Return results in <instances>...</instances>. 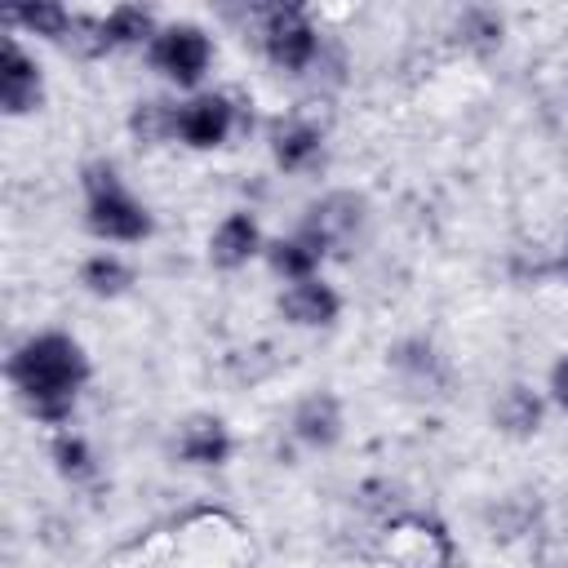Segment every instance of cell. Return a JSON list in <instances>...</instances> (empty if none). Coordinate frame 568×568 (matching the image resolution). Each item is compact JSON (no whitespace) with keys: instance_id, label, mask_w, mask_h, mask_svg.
<instances>
[{"instance_id":"7","label":"cell","mask_w":568,"mask_h":568,"mask_svg":"<svg viewBox=\"0 0 568 568\" xmlns=\"http://www.w3.org/2000/svg\"><path fill=\"white\" fill-rule=\"evenodd\" d=\"M386 555L399 568H448L453 541L444 537L439 524L426 519H395L386 528Z\"/></svg>"},{"instance_id":"2","label":"cell","mask_w":568,"mask_h":568,"mask_svg":"<svg viewBox=\"0 0 568 568\" xmlns=\"http://www.w3.org/2000/svg\"><path fill=\"white\" fill-rule=\"evenodd\" d=\"M84 226L106 244H142L151 235L146 204L120 182L111 160L84 164Z\"/></svg>"},{"instance_id":"15","label":"cell","mask_w":568,"mask_h":568,"mask_svg":"<svg viewBox=\"0 0 568 568\" xmlns=\"http://www.w3.org/2000/svg\"><path fill=\"white\" fill-rule=\"evenodd\" d=\"M80 284L93 293V297H120L133 288V266L120 257V253H93L84 257L80 266Z\"/></svg>"},{"instance_id":"16","label":"cell","mask_w":568,"mask_h":568,"mask_svg":"<svg viewBox=\"0 0 568 568\" xmlns=\"http://www.w3.org/2000/svg\"><path fill=\"white\" fill-rule=\"evenodd\" d=\"M266 262H271L275 275H284L288 284H297V280H315V271H320L324 257H320L302 235H288V240L266 244Z\"/></svg>"},{"instance_id":"20","label":"cell","mask_w":568,"mask_h":568,"mask_svg":"<svg viewBox=\"0 0 568 568\" xmlns=\"http://www.w3.org/2000/svg\"><path fill=\"white\" fill-rule=\"evenodd\" d=\"M501 18L493 13V9H466L462 13V22H457V36H462V44H470L475 53H493L497 44H501Z\"/></svg>"},{"instance_id":"4","label":"cell","mask_w":568,"mask_h":568,"mask_svg":"<svg viewBox=\"0 0 568 568\" xmlns=\"http://www.w3.org/2000/svg\"><path fill=\"white\" fill-rule=\"evenodd\" d=\"M209 62H213V40L195 22L160 27V36L151 40V67L160 75H169L178 89H195L204 80Z\"/></svg>"},{"instance_id":"22","label":"cell","mask_w":568,"mask_h":568,"mask_svg":"<svg viewBox=\"0 0 568 568\" xmlns=\"http://www.w3.org/2000/svg\"><path fill=\"white\" fill-rule=\"evenodd\" d=\"M550 390H555L559 408H568V359H559V364H555V373H550Z\"/></svg>"},{"instance_id":"19","label":"cell","mask_w":568,"mask_h":568,"mask_svg":"<svg viewBox=\"0 0 568 568\" xmlns=\"http://www.w3.org/2000/svg\"><path fill=\"white\" fill-rule=\"evenodd\" d=\"M53 466H58V475H67L71 484L98 475V462H93L89 439H80V435H71V430H62V435L53 439Z\"/></svg>"},{"instance_id":"21","label":"cell","mask_w":568,"mask_h":568,"mask_svg":"<svg viewBox=\"0 0 568 568\" xmlns=\"http://www.w3.org/2000/svg\"><path fill=\"white\" fill-rule=\"evenodd\" d=\"M133 133H142L146 142H155V138H173V124H178V106H164V102H142L138 111H133Z\"/></svg>"},{"instance_id":"3","label":"cell","mask_w":568,"mask_h":568,"mask_svg":"<svg viewBox=\"0 0 568 568\" xmlns=\"http://www.w3.org/2000/svg\"><path fill=\"white\" fill-rule=\"evenodd\" d=\"M262 49L271 58V67L280 71H306L315 58H320V31L315 22L306 18V9L297 4H275L266 9L262 18Z\"/></svg>"},{"instance_id":"11","label":"cell","mask_w":568,"mask_h":568,"mask_svg":"<svg viewBox=\"0 0 568 568\" xmlns=\"http://www.w3.org/2000/svg\"><path fill=\"white\" fill-rule=\"evenodd\" d=\"M342 426H346V417H342V399L333 390H311L293 408V435L306 448H333L342 439Z\"/></svg>"},{"instance_id":"6","label":"cell","mask_w":568,"mask_h":568,"mask_svg":"<svg viewBox=\"0 0 568 568\" xmlns=\"http://www.w3.org/2000/svg\"><path fill=\"white\" fill-rule=\"evenodd\" d=\"M40 102H44L40 62L18 44V36H4V44H0V111L31 115Z\"/></svg>"},{"instance_id":"5","label":"cell","mask_w":568,"mask_h":568,"mask_svg":"<svg viewBox=\"0 0 568 568\" xmlns=\"http://www.w3.org/2000/svg\"><path fill=\"white\" fill-rule=\"evenodd\" d=\"M359 226H364V200H359L355 191H328L324 200H315V204L306 209L297 235H302L320 257H328V253H346V248L355 244Z\"/></svg>"},{"instance_id":"8","label":"cell","mask_w":568,"mask_h":568,"mask_svg":"<svg viewBox=\"0 0 568 568\" xmlns=\"http://www.w3.org/2000/svg\"><path fill=\"white\" fill-rule=\"evenodd\" d=\"M231 129H235V106H231V98H222V93H200V98H191V102L178 106L173 138H182V142L195 146V151H213V146H222V142L231 138Z\"/></svg>"},{"instance_id":"17","label":"cell","mask_w":568,"mask_h":568,"mask_svg":"<svg viewBox=\"0 0 568 568\" xmlns=\"http://www.w3.org/2000/svg\"><path fill=\"white\" fill-rule=\"evenodd\" d=\"M493 417H497V426L510 430V435H532V430L541 426V399H537L528 386H510V390L497 399Z\"/></svg>"},{"instance_id":"10","label":"cell","mask_w":568,"mask_h":568,"mask_svg":"<svg viewBox=\"0 0 568 568\" xmlns=\"http://www.w3.org/2000/svg\"><path fill=\"white\" fill-rule=\"evenodd\" d=\"M280 311H284V320L297 324V328H328V324L342 315V297H337L333 284H324V280L315 275V280L288 284L284 297H280Z\"/></svg>"},{"instance_id":"23","label":"cell","mask_w":568,"mask_h":568,"mask_svg":"<svg viewBox=\"0 0 568 568\" xmlns=\"http://www.w3.org/2000/svg\"><path fill=\"white\" fill-rule=\"evenodd\" d=\"M555 271H559V275H564V280H568V248H564V253H559V262H555Z\"/></svg>"},{"instance_id":"18","label":"cell","mask_w":568,"mask_h":568,"mask_svg":"<svg viewBox=\"0 0 568 568\" xmlns=\"http://www.w3.org/2000/svg\"><path fill=\"white\" fill-rule=\"evenodd\" d=\"M9 22H18V27L31 31V36H44V40H67L75 13L62 9V4H22V9L9 13Z\"/></svg>"},{"instance_id":"14","label":"cell","mask_w":568,"mask_h":568,"mask_svg":"<svg viewBox=\"0 0 568 568\" xmlns=\"http://www.w3.org/2000/svg\"><path fill=\"white\" fill-rule=\"evenodd\" d=\"M102 36H106V49H138V44L151 49V40L160 36V27H155V13L151 9H142V4H115L102 18Z\"/></svg>"},{"instance_id":"1","label":"cell","mask_w":568,"mask_h":568,"mask_svg":"<svg viewBox=\"0 0 568 568\" xmlns=\"http://www.w3.org/2000/svg\"><path fill=\"white\" fill-rule=\"evenodd\" d=\"M9 382L44 426H62L89 382V355L67 333H36L9 355Z\"/></svg>"},{"instance_id":"12","label":"cell","mask_w":568,"mask_h":568,"mask_svg":"<svg viewBox=\"0 0 568 568\" xmlns=\"http://www.w3.org/2000/svg\"><path fill=\"white\" fill-rule=\"evenodd\" d=\"M231 448H235V439L222 417H191L178 430V457L186 466H226Z\"/></svg>"},{"instance_id":"13","label":"cell","mask_w":568,"mask_h":568,"mask_svg":"<svg viewBox=\"0 0 568 568\" xmlns=\"http://www.w3.org/2000/svg\"><path fill=\"white\" fill-rule=\"evenodd\" d=\"M271 155H275V164H280L284 173H306V169L324 155V138H320L315 124L288 120V124H280V129L271 133Z\"/></svg>"},{"instance_id":"9","label":"cell","mask_w":568,"mask_h":568,"mask_svg":"<svg viewBox=\"0 0 568 568\" xmlns=\"http://www.w3.org/2000/svg\"><path fill=\"white\" fill-rule=\"evenodd\" d=\"M257 253H262V226H257V217L244 213V209L226 213V217L217 222V231L209 235V262H213L217 271H240V266H248V257H257Z\"/></svg>"}]
</instances>
